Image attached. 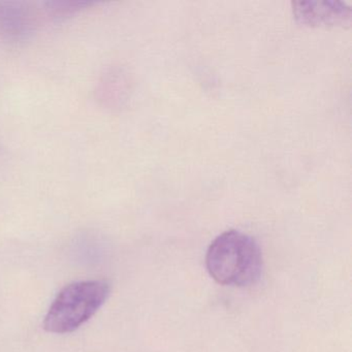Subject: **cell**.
Instances as JSON below:
<instances>
[{
  "instance_id": "6da1fadb",
  "label": "cell",
  "mask_w": 352,
  "mask_h": 352,
  "mask_svg": "<svg viewBox=\"0 0 352 352\" xmlns=\"http://www.w3.org/2000/svg\"><path fill=\"white\" fill-rule=\"evenodd\" d=\"M263 255L254 239L239 230H228L210 245L206 265L217 283L226 286L252 285L263 273Z\"/></svg>"
},
{
  "instance_id": "7a4b0ae2",
  "label": "cell",
  "mask_w": 352,
  "mask_h": 352,
  "mask_svg": "<svg viewBox=\"0 0 352 352\" xmlns=\"http://www.w3.org/2000/svg\"><path fill=\"white\" fill-rule=\"evenodd\" d=\"M111 286L104 280L74 282L53 300L44 320L49 333H67L89 320L108 300Z\"/></svg>"
},
{
  "instance_id": "3957f363",
  "label": "cell",
  "mask_w": 352,
  "mask_h": 352,
  "mask_svg": "<svg viewBox=\"0 0 352 352\" xmlns=\"http://www.w3.org/2000/svg\"><path fill=\"white\" fill-rule=\"evenodd\" d=\"M294 17L302 24L313 28L350 25L351 8L340 1H294Z\"/></svg>"
}]
</instances>
